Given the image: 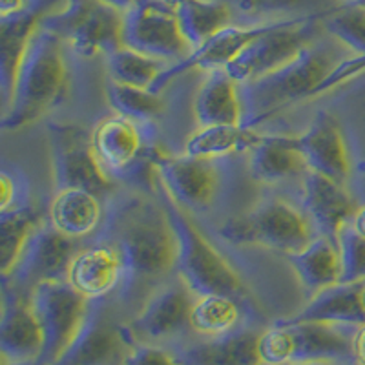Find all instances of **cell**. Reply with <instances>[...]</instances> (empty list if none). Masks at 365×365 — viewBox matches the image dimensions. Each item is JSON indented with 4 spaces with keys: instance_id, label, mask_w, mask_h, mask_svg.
<instances>
[{
    "instance_id": "603a6c76",
    "label": "cell",
    "mask_w": 365,
    "mask_h": 365,
    "mask_svg": "<svg viewBox=\"0 0 365 365\" xmlns=\"http://www.w3.org/2000/svg\"><path fill=\"white\" fill-rule=\"evenodd\" d=\"M249 170L259 182L276 185L287 179L305 178L311 168L298 137L263 135L250 150Z\"/></svg>"
},
{
    "instance_id": "4316f807",
    "label": "cell",
    "mask_w": 365,
    "mask_h": 365,
    "mask_svg": "<svg viewBox=\"0 0 365 365\" xmlns=\"http://www.w3.org/2000/svg\"><path fill=\"white\" fill-rule=\"evenodd\" d=\"M194 115L200 126H243L240 84L225 70L208 71L195 96Z\"/></svg>"
},
{
    "instance_id": "f546056e",
    "label": "cell",
    "mask_w": 365,
    "mask_h": 365,
    "mask_svg": "<svg viewBox=\"0 0 365 365\" xmlns=\"http://www.w3.org/2000/svg\"><path fill=\"white\" fill-rule=\"evenodd\" d=\"M175 13L192 50H197L212 35L234 24L232 11L216 0H182Z\"/></svg>"
},
{
    "instance_id": "9a60e30c",
    "label": "cell",
    "mask_w": 365,
    "mask_h": 365,
    "mask_svg": "<svg viewBox=\"0 0 365 365\" xmlns=\"http://www.w3.org/2000/svg\"><path fill=\"white\" fill-rule=\"evenodd\" d=\"M90 135L93 152L110 178L130 175L150 152L139 120L119 113L99 120Z\"/></svg>"
},
{
    "instance_id": "30bf717a",
    "label": "cell",
    "mask_w": 365,
    "mask_h": 365,
    "mask_svg": "<svg viewBox=\"0 0 365 365\" xmlns=\"http://www.w3.org/2000/svg\"><path fill=\"white\" fill-rule=\"evenodd\" d=\"M48 137L55 190L84 188L101 197L112 190L113 178L101 166L91 146V135L81 126L51 125Z\"/></svg>"
},
{
    "instance_id": "b9f144b4",
    "label": "cell",
    "mask_w": 365,
    "mask_h": 365,
    "mask_svg": "<svg viewBox=\"0 0 365 365\" xmlns=\"http://www.w3.org/2000/svg\"><path fill=\"white\" fill-rule=\"evenodd\" d=\"M28 9L26 0H0V21L17 17Z\"/></svg>"
},
{
    "instance_id": "cb8c5ba5",
    "label": "cell",
    "mask_w": 365,
    "mask_h": 365,
    "mask_svg": "<svg viewBox=\"0 0 365 365\" xmlns=\"http://www.w3.org/2000/svg\"><path fill=\"white\" fill-rule=\"evenodd\" d=\"M259 332L240 327L236 331L179 349L182 365H262L257 353Z\"/></svg>"
},
{
    "instance_id": "d4e9b609",
    "label": "cell",
    "mask_w": 365,
    "mask_h": 365,
    "mask_svg": "<svg viewBox=\"0 0 365 365\" xmlns=\"http://www.w3.org/2000/svg\"><path fill=\"white\" fill-rule=\"evenodd\" d=\"M103 197L84 188L55 190L50 205V223L55 230L70 237L83 240L97 232L104 220Z\"/></svg>"
},
{
    "instance_id": "9c48e42d",
    "label": "cell",
    "mask_w": 365,
    "mask_h": 365,
    "mask_svg": "<svg viewBox=\"0 0 365 365\" xmlns=\"http://www.w3.org/2000/svg\"><path fill=\"white\" fill-rule=\"evenodd\" d=\"M120 42L165 63H181L192 53V46L182 35L175 9L163 0H137L123 13Z\"/></svg>"
},
{
    "instance_id": "d590c367",
    "label": "cell",
    "mask_w": 365,
    "mask_h": 365,
    "mask_svg": "<svg viewBox=\"0 0 365 365\" xmlns=\"http://www.w3.org/2000/svg\"><path fill=\"white\" fill-rule=\"evenodd\" d=\"M325 29L356 55H365V6L336 8L325 17Z\"/></svg>"
},
{
    "instance_id": "4fadbf2b",
    "label": "cell",
    "mask_w": 365,
    "mask_h": 365,
    "mask_svg": "<svg viewBox=\"0 0 365 365\" xmlns=\"http://www.w3.org/2000/svg\"><path fill=\"white\" fill-rule=\"evenodd\" d=\"M192 296L190 289L181 279L155 291L143 305L141 312L130 322L128 331L133 340L154 344L178 336L190 327Z\"/></svg>"
},
{
    "instance_id": "ba28073f",
    "label": "cell",
    "mask_w": 365,
    "mask_h": 365,
    "mask_svg": "<svg viewBox=\"0 0 365 365\" xmlns=\"http://www.w3.org/2000/svg\"><path fill=\"white\" fill-rule=\"evenodd\" d=\"M316 234L318 230L305 208L283 197L263 201L249 216L225 228V236L230 240L263 243L287 254L305 249Z\"/></svg>"
},
{
    "instance_id": "7a4b0ae2",
    "label": "cell",
    "mask_w": 365,
    "mask_h": 365,
    "mask_svg": "<svg viewBox=\"0 0 365 365\" xmlns=\"http://www.w3.org/2000/svg\"><path fill=\"white\" fill-rule=\"evenodd\" d=\"M329 42H309L292 61L240 84L243 126L252 128L299 101L319 97L322 84L340 63Z\"/></svg>"
},
{
    "instance_id": "74e56055",
    "label": "cell",
    "mask_w": 365,
    "mask_h": 365,
    "mask_svg": "<svg viewBox=\"0 0 365 365\" xmlns=\"http://www.w3.org/2000/svg\"><path fill=\"white\" fill-rule=\"evenodd\" d=\"M257 353L262 365H287L292 360V336L287 325L276 324L259 332Z\"/></svg>"
},
{
    "instance_id": "e0dca14e",
    "label": "cell",
    "mask_w": 365,
    "mask_h": 365,
    "mask_svg": "<svg viewBox=\"0 0 365 365\" xmlns=\"http://www.w3.org/2000/svg\"><path fill=\"white\" fill-rule=\"evenodd\" d=\"M125 276V257L112 240H106L75 252L66 282L88 299H101L120 289Z\"/></svg>"
},
{
    "instance_id": "d6a6232c",
    "label": "cell",
    "mask_w": 365,
    "mask_h": 365,
    "mask_svg": "<svg viewBox=\"0 0 365 365\" xmlns=\"http://www.w3.org/2000/svg\"><path fill=\"white\" fill-rule=\"evenodd\" d=\"M106 63H108V71L113 83L146 88V90H152L163 71L170 66L161 58L139 53L125 46H120L119 50L108 55Z\"/></svg>"
},
{
    "instance_id": "2e32d148",
    "label": "cell",
    "mask_w": 365,
    "mask_h": 365,
    "mask_svg": "<svg viewBox=\"0 0 365 365\" xmlns=\"http://www.w3.org/2000/svg\"><path fill=\"white\" fill-rule=\"evenodd\" d=\"M285 19L282 21H270L262 22V24H230L217 31L216 35H212L205 44H201L197 50L192 51L185 61L181 63L170 64L161 73L158 79L155 86L152 91L161 93L163 88L170 83L174 77H179L185 71L192 70V68H201V70H225L228 64L232 63L234 58L245 50L247 46L254 41V38L262 37L263 34L274 29L279 26Z\"/></svg>"
},
{
    "instance_id": "44dd1931",
    "label": "cell",
    "mask_w": 365,
    "mask_h": 365,
    "mask_svg": "<svg viewBox=\"0 0 365 365\" xmlns=\"http://www.w3.org/2000/svg\"><path fill=\"white\" fill-rule=\"evenodd\" d=\"M44 336L28 298L19 294L2 302L0 316V353L2 360L11 364L19 361H37L42 353Z\"/></svg>"
},
{
    "instance_id": "7c38bea8",
    "label": "cell",
    "mask_w": 365,
    "mask_h": 365,
    "mask_svg": "<svg viewBox=\"0 0 365 365\" xmlns=\"http://www.w3.org/2000/svg\"><path fill=\"white\" fill-rule=\"evenodd\" d=\"M133 344L128 325H119L110 314L106 303L91 299L86 322L70 347L53 365H113L125 360Z\"/></svg>"
},
{
    "instance_id": "ee69618b",
    "label": "cell",
    "mask_w": 365,
    "mask_h": 365,
    "mask_svg": "<svg viewBox=\"0 0 365 365\" xmlns=\"http://www.w3.org/2000/svg\"><path fill=\"white\" fill-rule=\"evenodd\" d=\"M103 2L104 4L112 6V8H115V9H119V11L125 13L126 9H130L133 4H135L137 0H103Z\"/></svg>"
},
{
    "instance_id": "5b68a950",
    "label": "cell",
    "mask_w": 365,
    "mask_h": 365,
    "mask_svg": "<svg viewBox=\"0 0 365 365\" xmlns=\"http://www.w3.org/2000/svg\"><path fill=\"white\" fill-rule=\"evenodd\" d=\"M44 28L68 42L71 51L83 58L112 55L119 50L123 31V11L103 0H61L41 22Z\"/></svg>"
},
{
    "instance_id": "83f0119b",
    "label": "cell",
    "mask_w": 365,
    "mask_h": 365,
    "mask_svg": "<svg viewBox=\"0 0 365 365\" xmlns=\"http://www.w3.org/2000/svg\"><path fill=\"white\" fill-rule=\"evenodd\" d=\"M289 262L307 294L314 296L322 289L340 283V250L334 237L316 234L305 249L289 254Z\"/></svg>"
},
{
    "instance_id": "e575fe53",
    "label": "cell",
    "mask_w": 365,
    "mask_h": 365,
    "mask_svg": "<svg viewBox=\"0 0 365 365\" xmlns=\"http://www.w3.org/2000/svg\"><path fill=\"white\" fill-rule=\"evenodd\" d=\"M232 11L234 19L250 21V24L302 17L303 9L312 8L318 0H216Z\"/></svg>"
},
{
    "instance_id": "ffe728a7",
    "label": "cell",
    "mask_w": 365,
    "mask_h": 365,
    "mask_svg": "<svg viewBox=\"0 0 365 365\" xmlns=\"http://www.w3.org/2000/svg\"><path fill=\"white\" fill-rule=\"evenodd\" d=\"M57 0H44L41 4L28 8L17 17L4 19L0 24V90L4 99V110L11 103L17 75L28 46L42 19Z\"/></svg>"
},
{
    "instance_id": "3957f363",
    "label": "cell",
    "mask_w": 365,
    "mask_h": 365,
    "mask_svg": "<svg viewBox=\"0 0 365 365\" xmlns=\"http://www.w3.org/2000/svg\"><path fill=\"white\" fill-rule=\"evenodd\" d=\"M68 88L64 41L51 29L38 26L21 64L11 103L4 110L2 126L21 130L34 125L57 106Z\"/></svg>"
},
{
    "instance_id": "60d3db41",
    "label": "cell",
    "mask_w": 365,
    "mask_h": 365,
    "mask_svg": "<svg viewBox=\"0 0 365 365\" xmlns=\"http://www.w3.org/2000/svg\"><path fill=\"white\" fill-rule=\"evenodd\" d=\"M353 364L365 365V324L358 325L353 334Z\"/></svg>"
},
{
    "instance_id": "ac0fdd59",
    "label": "cell",
    "mask_w": 365,
    "mask_h": 365,
    "mask_svg": "<svg viewBox=\"0 0 365 365\" xmlns=\"http://www.w3.org/2000/svg\"><path fill=\"white\" fill-rule=\"evenodd\" d=\"M292 336L291 364H336L353 361V334L358 325L302 322L287 324Z\"/></svg>"
},
{
    "instance_id": "4dcf8cb0",
    "label": "cell",
    "mask_w": 365,
    "mask_h": 365,
    "mask_svg": "<svg viewBox=\"0 0 365 365\" xmlns=\"http://www.w3.org/2000/svg\"><path fill=\"white\" fill-rule=\"evenodd\" d=\"M42 223L34 208L24 207L0 212V272L8 279L13 269L17 267L24 247L35 228Z\"/></svg>"
},
{
    "instance_id": "277c9868",
    "label": "cell",
    "mask_w": 365,
    "mask_h": 365,
    "mask_svg": "<svg viewBox=\"0 0 365 365\" xmlns=\"http://www.w3.org/2000/svg\"><path fill=\"white\" fill-rule=\"evenodd\" d=\"M165 208L178 240L175 272L179 279L194 296L223 294L240 298L243 294V282L236 269L221 256L220 250L201 234L200 228L188 220L187 212L178 207L168 194Z\"/></svg>"
},
{
    "instance_id": "484cf974",
    "label": "cell",
    "mask_w": 365,
    "mask_h": 365,
    "mask_svg": "<svg viewBox=\"0 0 365 365\" xmlns=\"http://www.w3.org/2000/svg\"><path fill=\"white\" fill-rule=\"evenodd\" d=\"M364 283H336L322 289L298 314L285 318L287 324L322 322V324L361 325L365 324V307L361 303Z\"/></svg>"
},
{
    "instance_id": "681fc988",
    "label": "cell",
    "mask_w": 365,
    "mask_h": 365,
    "mask_svg": "<svg viewBox=\"0 0 365 365\" xmlns=\"http://www.w3.org/2000/svg\"><path fill=\"white\" fill-rule=\"evenodd\" d=\"M353 4H360V6H365V0H353Z\"/></svg>"
},
{
    "instance_id": "1f68e13d",
    "label": "cell",
    "mask_w": 365,
    "mask_h": 365,
    "mask_svg": "<svg viewBox=\"0 0 365 365\" xmlns=\"http://www.w3.org/2000/svg\"><path fill=\"white\" fill-rule=\"evenodd\" d=\"M241 307L236 298L223 294L195 296L190 311V329L197 334L214 338L240 329Z\"/></svg>"
},
{
    "instance_id": "7bdbcfd3",
    "label": "cell",
    "mask_w": 365,
    "mask_h": 365,
    "mask_svg": "<svg viewBox=\"0 0 365 365\" xmlns=\"http://www.w3.org/2000/svg\"><path fill=\"white\" fill-rule=\"evenodd\" d=\"M351 227H353L361 237H365V207L356 208L354 216L351 217Z\"/></svg>"
},
{
    "instance_id": "bcb514c9",
    "label": "cell",
    "mask_w": 365,
    "mask_h": 365,
    "mask_svg": "<svg viewBox=\"0 0 365 365\" xmlns=\"http://www.w3.org/2000/svg\"><path fill=\"white\" fill-rule=\"evenodd\" d=\"M163 2H165V4H166V6H170V8H172V9H175V8H178V6H179V4H181L182 0H163Z\"/></svg>"
},
{
    "instance_id": "5bb4252c",
    "label": "cell",
    "mask_w": 365,
    "mask_h": 365,
    "mask_svg": "<svg viewBox=\"0 0 365 365\" xmlns=\"http://www.w3.org/2000/svg\"><path fill=\"white\" fill-rule=\"evenodd\" d=\"M75 252L73 240L55 230L50 221H42L29 237L8 279L21 287H34L44 279H66Z\"/></svg>"
},
{
    "instance_id": "52a82bcc",
    "label": "cell",
    "mask_w": 365,
    "mask_h": 365,
    "mask_svg": "<svg viewBox=\"0 0 365 365\" xmlns=\"http://www.w3.org/2000/svg\"><path fill=\"white\" fill-rule=\"evenodd\" d=\"M334 9L309 13L302 17L285 19L279 26L254 38L232 63L225 68L237 84L250 81L283 66L296 57L299 51L314 41V26Z\"/></svg>"
},
{
    "instance_id": "d6986e66",
    "label": "cell",
    "mask_w": 365,
    "mask_h": 365,
    "mask_svg": "<svg viewBox=\"0 0 365 365\" xmlns=\"http://www.w3.org/2000/svg\"><path fill=\"white\" fill-rule=\"evenodd\" d=\"M302 207L312 220L318 234H325L334 240L358 208L353 195L345 188V182L314 170H309L303 178Z\"/></svg>"
},
{
    "instance_id": "ab89813d",
    "label": "cell",
    "mask_w": 365,
    "mask_h": 365,
    "mask_svg": "<svg viewBox=\"0 0 365 365\" xmlns=\"http://www.w3.org/2000/svg\"><path fill=\"white\" fill-rule=\"evenodd\" d=\"M22 188H24V185H21L17 175L4 168L2 174H0V212L24 207V203H22Z\"/></svg>"
},
{
    "instance_id": "f35d334b",
    "label": "cell",
    "mask_w": 365,
    "mask_h": 365,
    "mask_svg": "<svg viewBox=\"0 0 365 365\" xmlns=\"http://www.w3.org/2000/svg\"><path fill=\"white\" fill-rule=\"evenodd\" d=\"M120 365H182L174 351L158 347L154 344L137 341L130 347Z\"/></svg>"
},
{
    "instance_id": "836d02e7",
    "label": "cell",
    "mask_w": 365,
    "mask_h": 365,
    "mask_svg": "<svg viewBox=\"0 0 365 365\" xmlns=\"http://www.w3.org/2000/svg\"><path fill=\"white\" fill-rule=\"evenodd\" d=\"M108 103L119 115L130 117L139 123H148L154 117L161 115L163 112V99L161 93H155L146 88L128 86V84L110 83L108 90Z\"/></svg>"
},
{
    "instance_id": "8fae6325",
    "label": "cell",
    "mask_w": 365,
    "mask_h": 365,
    "mask_svg": "<svg viewBox=\"0 0 365 365\" xmlns=\"http://www.w3.org/2000/svg\"><path fill=\"white\" fill-rule=\"evenodd\" d=\"M150 161L163 190L187 212H205L214 205L221 188L220 159L163 154L150 150Z\"/></svg>"
},
{
    "instance_id": "f6af8a7d",
    "label": "cell",
    "mask_w": 365,
    "mask_h": 365,
    "mask_svg": "<svg viewBox=\"0 0 365 365\" xmlns=\"http://www.w3.org/2000/svg\"><path fill=\"white\" fill-rule=\"evenodd\" d=\"M2 365H38L37 361H19V364H11L8 360H2Z\"/></svg>"
},
{
    "instance_id": "8d00e7d4",
    "label": "cell",
    "mask_w": 365,
    "mask_h": 365,
    "mask_svg": "<svg viewBox=\"0 0 365 365\" xmlns=\"http://www.w3.org/2000/svg\"><path fill=\"white\" fill-rule=\"evenodd\" d=\"M338 250H340L341 278L340 283H364L365 282V237L351 227V221L345 223L336 234Z\"/></svg>"
},
{
    "instance_id": "7dc6e473",
    "label": "cell",
    "mask_w": 365,
    "mask_h": 365,
    "mask_svg": "<svg viewBox=\"0 0 365 365\" xmlns=\"http://www.w3.org/2000/svg\"><path fill=\"white\" fill-rule=\"evenodd\" d=\"M361 303H364V307H365V282H364V287H361Z\"/></svg>"
},
{
    "instance_id": "8992f818",
    "label": "cell",
    "mask_w": 365,
    "mask_h": 365,
    "mask_svg": "<svg viewBox=\"0 0 365 365\" xmlns=\"http://www.w3.org/2000/svg\"><path fill=\"white\" fill-rule=\"evenodd\" d=\"M29 303L44 336L38 365H53L70 347L90 312L91 299L66 279H44L29 291Z\"/></svg>"
},
{
    "instance_id": "7402d4cb",
    "label": "cell",
    "mask_w": 365,
    "mask_h": 365,
    "mask_svg": "<svg viewBox=\"0 0 365 365\" xmlns=\"http://www.w3.org/2000/svg\"><path fill=\"white\" fill-rule=\"evenodd\" d=\"M309 168L345 182L351 175V155L338 120L319 113L311 128L298 137Z\"/></svg>"
},
{
    "instance_id": "c3c4849f",
    "label": "cell",
    "mask_w": 365,
    "mask_h": 365,
    "mask_svg": "<svg viewBox=\"0 0 365 365\" xmlns=\"http://www.w3.org/2000/svg\"><path fill=\"white\" fill-rule=\"evenodd\" d=\"M287 365H336V364H287Z\"/></svg>"
},
{
    "instance_id": "6da1fadb",
    "label": "cell",
    "mask_w": 365,
    "mask_h": 365,
    "mask_svg": "<svg viewBox=\"0 0 365 365\" xmlns=\"http://www.w3.org/2000/svg\"><path fill=\"white\" fill-rule=\"evenodd\" d=\"M110 234L126 263L123 298L132 299L175 270L178 240L165 205L130 197L112 214Z\"/></svg>"
},
{
    "instance_id": "f1b7e54d",
    "label": "cell",
    "mask_w": 365,
    "mask_h": 365,
    "mask_svg": "<svg viewBox=\"0 0 365 365\" xmlns=\"http://www.w3.org/2000/svg\"><path fill=\"white\" fill-rule=\"evenodd\" d=\"M263 135L247 126H200L185 143V154L203 159H225L237 152L252 150Z\"/></svg>"
}]
</instances>
